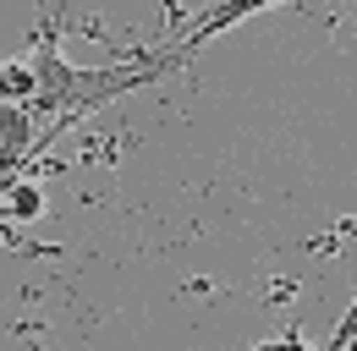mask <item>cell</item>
<instances>
[{"label": "cell", "instance_id": "obj_4", "mask_svg": "<svg viewBox=\"0 0 357 351\" xmlns=\"http://www.w3.org/2000/svg\"><path fill=\"white\" fill-rule=\"evenodd\" d=\"M352 341H357V297H352V307H347V318L335 324V335H330V346H324V351H347Z\"/></svg>", "mask_w": 357, "mask_h": 351}, {"label": "cell", "instance_id": "obj_5", "mask_svg": "<svg viewBox=\"0 0 357 351\" xmlns=\"http://www.w3.org/2000/svg\"><path fill=\"white\" fill-rule=\"evenodd\" d=\"M253 351H319V346H308V341H303V329H280L275 341H259Z\"/></svg>", "mask_w": 357, "mask_h": 351}, {"label": "cell", "instance_id": "obj_2", "mask_svg": "<svg viewBox=\"0 0 357 351\" xmlns=\"http://www.w3.org/2000/svg\"><path fill=\"white\" fill-rule=\"evenodd\" d=\"M269 6H280V0H209L187 28H181L176 39L165 44V61L171 66H181V61H192L198 49L209 39H220V33H231L236 22H248V17H259V11H269Z\"/></svg>", "mask_w": 357, "mask_h": 351}, {"label": "cell", "instance_id": "obj_1", "mask_svg": "<svg viewBox=\"0 0 357 351\" xmlns=\"http://www.w3.org/2000/svg\"><path fill=\"white\" fill-rule=\"evenodd\" d=\"M28 66H33V99H28V116L39 121V148H50L66 127H77V121L93 116V110H105L110 99L137 93V88L160 83L165 72H176V66L165 61V49H149V55H137V61L72 66V61L61 55V33H55V22L39 28Z\"/></svg>", "mask_w": 357, "mask_h": 351}, {"label": "cell", "instance_id": "obj_3", "mask_svg": "<svg viewBox=\"0 0 357 351\" xmlns=\"http://www.w3.org/2000/svg\"><path fill=\"white\" fill-rule=\"evenodd\" d=\"M45 214V192L28 181V176H17L6 192H0V219H39Z\"/></svg>", "mask_w": 357, "mask_h": 351}]
</instances>
